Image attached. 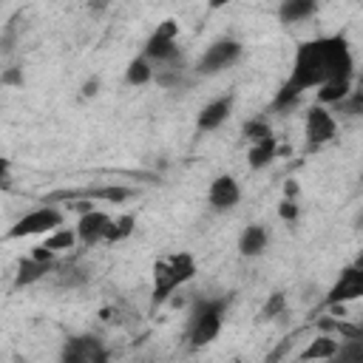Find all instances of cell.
Here are the masks:
<instances>
[{
    "mask_svg": "<svg viewBox=\"0 0 363 363\" xmlns=\"http://www.w3.org/2000/svg\"><path fill=\"white\" fill-rule=\"evenodd\" d=\"M196 275V261L190 252H176L153 264V303H164L176 286L187 284Z\"/></svg>",
    "mask_w": 363,
    "mask_h": 363,
    "instance_id": "cell-2",
    "label": "cell"
},
{
    "mask_svg": "<svg viewBox=\"0 0 363 363\" xmlns=\"http://www.w3.org/2000/svg\"><path fill=\"white\" fill-rule=\"evenodd\" d=\"M354 60L343 37H326V40H312L303 43L295 54V65L289 74V82L298 91L318 88L326 79H340L352 77Z\"/></svg>",
    "mask_w": 363,
    "mask_h": 363,
    "instance_id": "cell-1",
    "label": "cell"
},
{
    "mask_svg": "<svg viewBox=\"0 0 363 363\" xmlns=\"http://www.w3.org/2000/svg\"><path fill=\"white\" fill-rule=\"evenodd\" d=\"M48 267L51 264H45V261H37V258H23L20 264H17V286H28V284H34V281H40L45 272H48Z\"/></svg>",
    "mask_w": 363,
    "mask_h": 363,
    "instance_id": "cell-19",
    "label": "cell"
},
{
    "mask_svg": "<svg viewBox=\"0 0 363 363\" xmlns=\"http://www.w3.org/2000/svg\"><path fill=\"white\" fill-rule=\"evenodd\" d=\"M337 340L329 337V335H320L315 340H309V346L301 352V360H335L337 354Z\"/></svg>",
    "mask_w": 363,
    "mask_h": 363,
    "instance_id": "cell-15",
    "label": "cell"
},
{
    "mask_svg": "<svg viewBox=\"0 0 363 363\" xmlns=\"http://www.w3.org/2000/svg\"><path fill=\"white\" fill-rule=\"evenodd\" d=\"M210 3V9H221V6H227V3H233V0H207Z\"/></svg>",
    "mask_w": 363,
    "mask_h": 363,
    "instance_id": "cell-35",
    "label": "cell"
},
{
    "mask_svg": "<svg viewBox=\"0 0 363 363\" xmlns=\"http://www.w3.org/2000/svg\"><path fill=\"white\" fill-rule=\"evenodd\" d=\"M284 309H286V295L284 292H272L267 298V303L261 306V320H272V318L284 315Z\"/></svg>",
    "mask_w": 363,
    "mask_h": 363,
    "instance_id": "cell-23",
    "label": "cell"
},
{
    "mask_svg": "<svg viewBox=\"0 0 363 363\" xmlns=\"http://www.w3.org/2000/svg\"><path fill=\"white\" fill-rule=\"evenodd\" d=\"M315 9H318V0H281L278 17H281L284 23H298V20L312 17Z\"/></svg>",
    "mask_w": 363,
    "mask_h": 363,
    "instance_id": "cell-16",
    "label": "cell"
},
{
    "mask_svg": "<svg viewBox=\"0 0 363 363\" xmlns=\"http://www.w3.org/2000/svg\"><path fill=\"white\" fill-rule=\"evenodd\" d=\"M284 193H286V199L298 196V184H295V182H286V184H284Z\"/></svg>",
    "mask_w": 363,
    "mask_h": 363,
    "instance_id": "cell-34",
    "label": "cell"
},
{
    "mask_svg": "<svg viewBox=\"0 0 363 363\" xmlns=\"http://www.w3.org/2000/svg\"><path fill=\"white\" fill-rule=\"evenodd\" d=\"M278 216H281L284 221H295V218H298V204H295L292 199H284V201L278 204Z\"/></svg>",
    "mask_w": 363,
    "mask_h": 363,
    "instance_id": "cell-28",
    "label": "cell"
},
{
    "mask_svg": "<svg viewBox=\"0 0 363 363\" xmlns=\"http://www.w3.org/2000/svg\"><path fill=\"white\" fill-rule=\"evenodd\" d=\"M230 111H233V96H218V99H213L210 105L201 108V113H199V128H201V130H216V128L230 116Z\"/></svg>",
    "mask_w": 363,
    "mask_h": 363,
    "instance_id": "cell-11",
    "label": "cell"
},
{
    "mask_svg": "<svg viewBox=\"0 0 363 363\" xmlns=\"http://www.w3.org/2000/svg\"><path fill=\"white\" fill-rule=\"evenodd\" d=\"M332 332H337V335L346 337V340H363V326H357V323L335 320V329H332Z\"/></svg>",
    "mask_w": 363,
    "mask_h": 363,
    "instance_id": "cell-26",
    "label": "cell"
},
{
    "mask_svg": "<svg viewBox=\"0 0 363 363\" xmlns=\"http://www.w3.org/2000/svg\"><path fill=\"white\" fill-rule=\"evenodd\" d=\"M31 258H37V261H45V264H51V258H54V252L48 250V247H34V252H31Z\"/></svg>",
    "mask_w": 363,
    "mask_h": 363,
    "instance_id": "cell-31",
    "label": "cell"
},
{
    "mask_svg": "<svg viewBox=\"0 0 363 363\" xmlns=\"http://www.w3.org/2000/svg\"><path fill=\"white\" fill-rule=\"evenodd\" d=\"M298 96H301V91H298V88H295V85L286 79V82L281 85V91L275 94V99H272V108H275V111H286L289 105H295V99H298Z\"/></svg>",
    "mask_w": 363,
    "mask_h": 363,
    "instance_id": "cell-24",
    "label": "cell"
},
{
    "mask_svg": "<svg viewBox=\"0 0 363 363\" xmlns=\"http://www.w3.org/2000/svg\"><path fill=\"white\" fill-rule=\"evenodd\" d=\"M363 295V269L354 264V267H346L340 272V278L335 281V286L329 289L326 295V306L329 303H346V301H357Z\"/></svg>",
    "mask_w": 363,
    "mask_h": 363,
    "instance_id": "cell-7",
    "label": "cell"
},
{
    "mask_svg": "<svg viewBox=\"0 0 363 363\" xmlns=\"http://www.w3.org/2000/svg\"><path fill=\"white\" fill-rule=\"evenodd\" d=\"M145 60H153L159 65H170L179 60V45L176 40H164V37H150L147 45H145Z\"/></svg>",
    "mask_w": 363,
    "mask_h": 363,
    "instance_id": "cell-12",
    "label": "cell"
},
{
    "mask_svg": "<svg viewBox=\"0 0 363 363\" xmlns=\"http://www.w3.org/2000/svg\"><path fill=\"white\" fill-rule=\"evenodd\" d=\"M227 301H199L190 318V343L193 346H207L218 332H221V312Z\"/></svg>",
    "mask_w": 363,
    "mask_h": 363,
    "instance_id": "cell-3",
    "label": "cell"
},
{
    "mask_svg": "<svg viewBox=\"0 0 363 363\" xmlns=\"http://www.w3.org/2000/svg\"><path fill=\"white\" fill-rule=\"evenodd\" d=\"M335 130H337L335 116L326 108H320V105L309 108V113H306V142H309V147L326 145L335 136Z\"/></svg>",
    "mask_w": 363,
    "mask_h": 363,
    "instance_id": "cell-8",
    "label": "cell"
},
{
    "mask_svg": "<svg viewBox=\"0 0 363 363\" xmlns=\"http://www.w3.org/2000/svg\"><path fill=\"white\" fill-rule=\"evenodd\" d=\"M318 99L323 105H337L352 94V77H340V79H326L323 85H318Z\"/></svg>",
    "mask_w": 363,
    "mask_h": 363,
    "instance_id": "cell-13",
    "label": "cell"
},
{
    "mask_svg": "<svg viewBox=\"0 0 363 363\" xmlns=\"http://www.w3.org/2000/svg\"><path fill=\"white\" fill-rule=\"evenodd\" d=\"M153 34H156V37H164V40H176L179 26H176V20H164V23H159V28H156Z\"/></svg>",
    "mask_w": 363,
    "mask_h": 363,
    "instance_id": "cell-29",
    "label": "cell"
},
{
    "mask_svg": "<svg viewBox=\"0 0 363 363\" xmlns=\"http://www.w3.org/2000/svg\"><path fill=\"white\" fill-rule=\"evenodd\" d=\"M340 360H360L363 357V340H346L343 346H337V354Z\"/></svg>",
    "mask_w": 363,
    "mask_h": 363,
    "instance_id": "cell-25",
    "label": "cell"
},
{
    "mask_svg": "<svg viewBox=\"0 0 363 363\" xmlns=\"http://www.w3.org/2000/svg\"><path fill=\"white\" fill-rule=\"evenodd\" d=\"M125 79H128L130 85H145V82H150V79H153V68H150V62H147L145 57H136V60L128 65Z\"/></svg>",
    "mask_w": 363,
    "mask_h": 363,
    "instance_id": "cell-21",
    "label": "cell"
},
{
    "mask_svg": "<svg viewBox=\"0 0 363 363\" xmlns=\"http://www.w3.org/2000/svg\"><path fill=\"white\" fill-rule=\"evenodd\" d=\"M62 224V213L54 207H37L31 213H26L20 221H14V227L9 230V238H26V235H40V233H51Z\"/></svg>",
    "mask_w": 363,
    "mask_h": 363,
    "instance_id": "cell-4",
    "label": "cell"
},
{
    "mask_svg": "<svg viewBox=\"0 0 363 363\" xmlns=\"http://www.w3.org/2000/svg\"><path fill=\"white\" fill-rule=\"evenodd\" d=\"M130 233H133V216H119V218H111L105 230V241H122Z\"/></svg>",
    "mask_w": 363,
    "mask_h": 363,
    "instance_id": "cell-22",
    "label": "cell"
},
{
    "mask_svg": "<svg viewBox=\"0 0 363 363\" xmlns=\"http://www.w3.org/2000/svg\"><path fill=\"white\" fill-rule=\"evenodd\" d=\"M108 224H111V216L102 213V210H94V207H91L88 213L79 216L77 238H79L85 247H91V244H96V241H105V230H108Z\"/></svg>",
    "mask_w": 363,
    "mask_h": 363,
    "instance_id": "cell-10",
    "label": "cell"
},
{
    "mask_svg": "<svg viewBox=\"0 0 363 363\" xmlns=\"http://www.w3.org/2000/svg\"><path fill=\"white\" fill-rule=\"evenodd\" d=\"M207 199H210V207L216 213H224V210H233L241 199V187L233 176H218L210 182V190H207Z\"/></svg>",
    "mask_w": 363,
    "mask_h": 363,
    "instance_id": "cell-9",
    "label": "cell"
},
{
    "mask_svg": "<svg viewBox=\"0 0 363 363\" xmlns=\"http://www.w3.org/2000/svg\"><path fill=\"white\" fill-rule=\"evenodd\" d=\"M244 136H247L250 142H258V139L269 136V128H267V122H264V119H252V122H247V125H244Z\"/></svg>",
    "mask_w": 363,
    "mask_h": 363,
    "instance_id": "cell-27",
    "label": "cell"
},
{
    "mask_svg": "<svg viewBox=\"0 0 363 363\" xmlns=\"http://www.w3.org/2000/svg\"><path fill=\"white\" fill-rule=\"evenodd\" d=\"M62 360H68V363H105L108 360V352L102 349L99 337L82 335V337H71L65 343Z\"/></svg>",
    "mask_w": 363,
    "mask_h": 363,
    "instance_id": "cell-6",
    "label": "cell"
},
{
    "mask_svg": "<svg viewBox=\"0 0 363 363\" xmlns=\"http://www.w3.org/2000/svg\"><path fill=\"white\" fill-rule=\"evenodd\" d=\"M6 167H9V164L0 162V190H9V187H11V179L6 176Z\"/></svg>",
    "mask_w": 363,
    "mask_h": 363,
    "instance_id": "cell-33",
    "label": "cell"
},
{
    "mask_svg": "<svg viewBox=\"0 0 363 363\" xmlns=\"http://www.w3.org/2000/svg\"><path fill=\"white\" fill-rule=\"evenodd\" d=\"M96 88H99V79L94 77V79H88V82L82 85V96H94V94H96Z\"/></svg>",
    "mask_w": 363,
    "mask_h": 363,
    "instance_id": "cell-32",
    "label": "cell"
},
{
    "mask_svg": "<svg viewBox=\"0 0 363 363\" xmlns=\"http://www.w3.org/2000/svg\"><path fill=\"white\" fill-rule=\"evenodd\" d=\"M238 250H241V255H250V258L261 255L267 250V230L261 224H250L238 238Z\"/></svg>",
    "mask_w": 363,
    "mask_h": 363,
    "instance_id": "cell-14",
    "label": "cell"
},
{
    "mask_svg": "<svg viewBox=\"0 0 363 363\" xmlns=\"http://www.w3.org/2000/svg\"><path fill=\"white\" fill-rule=\"evenodd\" d=\"M74 241H77V230L57 227V230H51V235L43 241V247H48L51 252H62V250H71Z\"/></svg>",
    "mask_w": 363,
    "mask_h": 363,
    "instance_id": "cell-20",
    "label": "cell"
},
{
    "mask_svg": "<svg viewBox=\"0 0 363 363\" xmlns=\"http://www.w3.org/2000/svg\"><path fill=\"white\" fill-rule=\"evenodd\" d=\"M0 82H3V85H23V74H20V68H9V71L0 77Z\"/></svg>",
    "mask_w": 363,
    "mask_h": 363,
    "instance_id": "cell-30",
    "label": "cell"
},
{
    "mask_svg": "<svg viewBox=\"0 0 363 363\" xmlns=\"http://www.w3.org/2000/svg\"><path fill=\"white\" fill-rule=\"evenodd\" d=\"M82 196L85 199H102L108 204H122L125 199L133 196V190L122 187V184H105V187H88V190H82Z\"/></svg>",
    "mask_w": 363,
    "mask_h": 363,
    "instance_id": "cell-18",
    "label": "cell"
},
{
    "mask_svg": "<svg viewBox=\"0 0 363 363\" xmlns=\"http://www.w3.org/2000/svg\"><path fill=\"white\" fill-rule=\"evenodd\" d=\"M238 57H241V45L235 40H218L201 54V60L196 62V71L199 74H218L221 68H230Z\"/></svg>",
    "mask_w": 363,
    "mask_h": 363,
    "instance_id": "cell-5",
    "label": "cell"
},
{
    "mask_svg": "<svg viewBox=\"0 0 363 363\" xmlns=\"http://www.w3.org/2000/svg\"><path fill=\"white\" fill-rule=\"evenodd\" d=\"M275 153H278V145H275V136L272 133L264 136V139H258V142H252L250 145V167L261 170L264 164H269L275 159Z\"/></svg>",
    "mask_w": 363,
    "mask_h": 363,
    "instance_id": "cell-17",
    "label": "cell"
}]
</instances>
